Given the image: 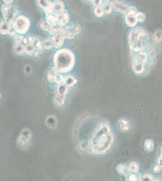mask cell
Masks as SVG:
<instances>
[{"instance_id": "28", "label": "cell", "mask_w": 162, "mask_h": 181, "mask_svg": "<svg viewBox=\"0 0 162 181\" xmlns=\"http://www.w3.org/2000/svg\"><path fill=\"white\" fill-rule=\"evenodd\" d=\"M154 40L157 43H160L162 40V31L160 30H157L153 35Z\"/></svg>"}, {"instance_id": "8", "label": "cell", "mask_w": 162, "mask_h": 181, "mask_svg": "<svg viewBox=\"0 0 162 181\" xmlns=\"http://www.w3.org/2000/svg\"><path fill=\"white\" fill-rule=\"evenodd\" d=\"M137 12V10L134 7H129V12L125 16V22L128 26L133 27L137 25L138 23L136 16Z\"/></svg>"}, {"instance_id": "7", "label": "cell", "mask_w": 162, "mask_h": 181, "mask_svg": "<svg viewBox=\"0 0 162 181\" xmlns=\"http://www.w3.org/2000/svg\"><path fill=\"white\" fill-rule=\"evenodd\" d=\"M81 31V26L78 24H74L71 27L64 28L63 35L65 38H67L69 39H71L75 37L76 35L79 34Z\"/></svg>"}, {"instance_id": "18", "label": "cell", "mask_w": 162, "mask_h": 181, "mask_svg": "<svg viewBox=\"0 0 162 181\" xmlns=\"http://www.w3.org/2000/svg\"><path fill=\"white\" fill-rule=\"evenodd\" d=\"M77 83V79L72 76H67L64 78V83L68 87H72Z\"/></svg>"}, {"instance_id": "10", "label": "cell", "mask_w": 162, "mask_h": 181, "mask_svg": "<svg viewBox=\"0 0 162 181\" xmlns=\"http://www.w3.org/2000/svg\"><path fill=\"white\" fill-rule=\"evenodd\" d=\"M64 38H65V36L62 34V31L60 33L54 35L51 39L53 47H55L56 48H61L64 44Z\"/></svg>"}, {"instance_id": "39", "label": "cell", "mask_w": 162, "mask_h": 181, "mask_svg": "<svg viewBox=\"0 0 162 181\" xmlns=\"http://www.w3.org/2000/svg\"><path fill=\"white\" fill-rule=\"evenodd\" d=\"M142 180L152 181L153 180V177L151 174H146L142 177Z\"/></svg>"}, {"instance_id": "35", "label": "cell", "mask_w": 162, "mask_h": 181, "mask_svg": "<svg viewBox=\"0 0 162 181\" xmlns=\"http://www.w3.org/2000/svg\"><path fill=\"white\" fill-rule=\"evenodd\" d=\"M94 15L98 17H101L103 15L104 12L102 7H97L94 10Z\"/></svg>"}, {"instance_id": "13", "label": "cell", "mask_w": 162, "mask_h": 181, "mask_svg": "<svg viewBox=\"0 0 162 181\" xmlns=\"http://www.w3.org/2000/svg\"><path fill=\"white\" fill-rule=\"evenodd\" d=\"M53 3V14L56 15L64 11V4L60 0H56Z\"/></svg>"}, {"instance_id": "2", "label": "cell", "mask_w": 162, "mask_h": 181, "mask_svg": "<svg viewBox=\"0 0 162 181\" xmlns=\"http://www.w3.org/2000/svg\"><path fill=\"white\" fill-rule=\"evenodd\" d=\"M53 61L54 68L58 72L66 73L73 68L75 64V56L70 50L61 49L54 55Z\"/></svg>"}, {"instance_id": "26", "label": "cell", "mask_w": 162, "mask_h": 181, "mask_svg": "<svg viewBox=\"0 0 162 181\" xmlns=\"http://www.w3.org/2000/svg\"><path fill=\"white\" fill-rule=\"evenodd\" d=\"M58 72L55 69V68H53L52 69L49 70L48 73H47V77L48 80L49 82H54L55 76L56 75V74Z\"/></svg>"}, {"instance_id": "30", "label": "cell", "mask_w": 162, "mask_h": 181, "mask_svg": "<svg viewBox=\"0 0 162 181\" xmlns=\"http://www.w3.org/2000/svg\"><path fill=\"white\" fill-rule=\"evenodd\" d=\"M40 27H41V28L44 30V31H49V32L50 33L51 30L53 29V26H51L50 25H49L48 24V23L47 22V21H42V22L41 23V25H40Z\"/></svg>"}, {"instance_id": "23", "label": "cell", "mask_w": 162, "mask_h": 181, "mask_svg": "<svg viewBox=\"0 0 162 181\" xmlns=\"http://www.w3.org/2000/svg\"><path fill=\"white\" fill-rule=\"evenodd\" d=\"M144 147L145 150L147 152H152L154 150V141L151 139H147L146 140L144 144Z\"/></svg>"}, {"instance_id": "24", "label": "cell", "mask_w": 162, "mask_h": 181, "mask_svg": "<svg viewBox=\"0 0 162 181\" xmlns=\"http://www.w3.org/2000/svg\"><path fill=\"white\" fill-rule=\"evenodd\" d=\"M65 101H66V97L64 96V95H58L54 99V103L58 106H62L64 103Z\"/></svg>"}, {"instance_id": "5", "label": "cell", "mask_w": 162, "mask_h": 181, "mask_svg": "<svg viewBox=\"0 0 162 181\" xmlns=\"http://www.w3.org/2000/svg\"><path fill=\"white\" fill-rule=\"evenodd\" d=\"M1 12L3 15V17L6 19V21L9 23H14V21L17 18L18 10L16 9L10 4H6L1 7Z\"/></svg>"}, {"instance_id": "16", "label": "cell", "mask_w": 162, "mask_h": 181, "mask_svg": "<svg viewBox=\"0 0 162 181\" xmlns=\"http://www.w3.org/2000/svg\"><path fill=\"white\" fill-rule=\"evenodd\" d=\"M11 26H12L10 25V24L7 21H3L1 23V26H0V32L2 35H9Z\"/></svg>"}, {"instance_id": "12", "label": "cell", "mask_w": 162, "mask_h": 181, "mask_svg": "<svg viewBox=\"0 0 162 181\" xmlns=\"http://www.w3.org/2000/svg\"><path fill=\"white\" fill-rule=\"evenodd\" d=\"M58 18V24H59V27H64V26L67 25L70 20L69 15L67 12H65L64 11L62 13L56 15Z\"/></svg>"}, {"instance_id": "36", "label": "cell", "mask_w": 162, "mask_h": 181, "mask_svg": "<svg viewBox=\"0 0 162 181\" xmlns=\"http://www.w3.org/2000/svg\"><path fill=\"white\" fill-rule=\"evenodd\" d=\"M142 180V177L140 176V174H137V173H134V174H132L129 177L128 180L130 181H138V180Z\"/></svg>"}, {"instance_id": "29", "label": "cell", "mask_w": 162, "mask_h": 181, "mask_svg": "<svg viewBox=\"0 0 162 181\" xmlns=\"http://www.w3.org/2000/svg\"><path fill=\"white\" fill-rule=\"evenodd\" d=\"M117 170L118 173L123 174L124 175H126L128 171H129L128 168L125 164H119L117 166Z\"/></svg>"}, {"instance_id": "31", "label": "cell", "mask_w": 162, "mask_h": 181, "mask_svg": "<svg viewBox=\"0 0 162 181\" xmlns=\"http://www.w3.org/2000/svg\"><path fill=\"white\" fill-rule=\"evenodd\" d=\"M15 51L17 55H23L25 53V46L22 44L16 45L15 47Z\"/></svg>"}, {"instance_id": "37", "label": "cell", "mask_w": 162, "mask_h": 181, "mask_svg": "<svg viewBox=\"0 0 162 181\" xmlns=\"http://www.w3.org/2000/svg\"><path fill=\"white\" fill-rule=\"evenodd\" d=\"M136 16L138 22H143L146 18V16L142 12H137Z\"/></svg>"}, {"instance_id": "42", "label": "cell", "mask_w": 162, "mask_h": 181, "mask_svg": "<svg viewBox=\"0 0 162 181\" xmlns=\"http://www.w3.org/2000/svg\"><path fill=\"white\" fill-rule=\"evenodd\" d=\"M158 165L160 167H161V168H162V155H160V157L158 159Z\"/></svg>"}, {"instance_id": "3", "label": "cell", "mask_w": 162, "mask_h": 181, "mask_svg": "<svg viewBox=\"0 0 162 181\" xmlns=\"http://www.w3.org/2000/svg\"><path fill=\"white\" fill-rule=\"evenodd\" d=\"M149 36L146 31L141 27L133 28L129 33L128 42L133 51L140 52L145 47Z\"/></svg>"}, {"instance_id": "1", "label": "cell", "mask_w": 162, "mask_h": 181, "mask_svg": "<svg viewBox=\"0 0 162 181\" xmlns=\"http://www.w3.org/2000/svg\"><path fill=\"white\" fill-rule=\"evenodd\" d=\"M114 142V136L108 124H102L94 133L90 144L92 152L102 155L108 151Z\"/></svg>"}, {"instance_id": "43", "label": "cell", "mask_w": 162, "mask_h": 181, "mask_svg": "<svg viewBox=\"0 0 162 181\" xmlns=\"http://www.w3.org/2000/svg\"><path fill=\"white\" fill-rule=\"evenodd\" d=\"M14 0H3V1L6 3V4H10L13 2Z\"/></svg>"}, {"instance_id": "46", "label": "cell", "mask_w": 162, "mask_h": 181, "mask_svg": "<svg viewBox=\"0 0 162 181\" xmlns=\"http://www.w3.org/2000/svg\"><path fill=\"white\" fill-rule=\"evenodd\" d=\"M85 1H91V0H85Z\"/></svg>"}, {"instance_id": "27", "label": "cell", "mask_w": 162, "mask_h": 181, "mask_svg": "<svg viewBox=\"0 0 162 181\" xmlns=\"http://www.w3.org/2000/svg\"><path fill=\"white\" fill-rule=\"evenodd\" d=\"M42 43H43V48L46 50H51L53 47L52 40L50 39L49 38L45 39Z\"/></svg>"}, {"instance_id": "15", "label": "cell", "mask_w": 162, "mask_h": 181, "mask_svg": "<svg viewBox=\"0 0 162 181\" xmlns=\"http://www.w3.org/2000/svg\"><path fill=\"white\" fill-rule=\"evenodd\" d=\"M117 126L118 129L122 132H126L130 128V124L125 119H122L118 121Z\"/></svg>"}, {"instance_id": "33", "label": "cell", "mask_w": 162, "mask_h": 181, "mask_svg": "<svg viewBox=\"0 0 162 181\" xmlns=\"http://www.w3.org/2000/svg\"><path fill=\"white\" fill-rule=\"evenodd\" d=\"M102 9L104 12V13L110 14L111 13L112 10H113V6L110 3H108L103 5V6L102 7Z\"/></svg>"}, {"instance_id": "41", "label": "cell", "mask_w": 162, "mask_h": 181, "mask_svg": "<svg viewBox=\"0 0 162 181\" xmlns=\"http://www.w3.org/2000/svg\"><path fill=\"white\" fill-rule=\"evenodd\" d=\"M162 168H161V167H160L158 165H157L154 167V168H153V172L155 173H158L160 172V170H161Z\"/></svg>"}, {"instance_id": "4", "label": "cell", "mask_w": 162, "mask_h": 181, "mask_svg": "<svg viewBox=\"0 0 162 181\" xmlns=\"http://www.w3.org/2000/svg\"><path fill=\"white\" fill-rule=\"evenodd\" d=\"M13 26L17 33L20 35L25 34L30 28V21L25 16L21 15L14 21Z\"/></svg>"}, {"instance_id": "11", "label": "cell", "mask_w": 162, "mask_h": 181, "mask_svg": "<svg viewBox=\"0 0 162 181\" xmlns=\"http://www.w3.org/2000/svg\"><path fill=\"white\" fill-rule=\"evenodd\" d=\"M112 6L113 8L116 11L122 13H127L129 10V7H130L128 5L118 1H116V3L113 4Z\"/></svg>"}, {"instance_id": "44", "label": "cell", "mask_w": 162, "mask_h": 181, "mask_svg": "<svg viewBox=\"0 0 162 181\" xmlns=\"http://www.w3.org/2000/svg\"><path fill=\"white\" fill-rule=\"evenodd\" d=\"M107 1L109 3H110L111 4H113L114 3H116V1H117V0H107Z\"/></svg>"}, {"instance_id": "6", "label": "cell", "mask_w": 162, "mask_h": 181, "mask_svg": "<svg viewBox=\"0 0 162 181\" xmlns=\"http://www.w3.org/2000/svg\"><path fill=\"white\" fill-rule=\"evenodd\" d=\"M32 137V133L29 129H24L21 131L17 140L18 146L21 148H27L29 146Z\"/></svg>"}, {"instance_id": "40", "label": "cell", "mask_w": 162, "mask_h": 181, "mask_svg": "<svg viewBox=\"0 0 162 181\" xmlns=\"http://www.w3.org/2000/svg\"><path fill=\"white\" fill-rule=\"evenodd\" d=\"M93 4L96 7H101L103 4V0H92Z\"/></svg>"}, {"instance_id": "22", "label": "cell", "mask_w": 162, "mask_h": 181, "mask_svg": "<svg viewBox=\"0 0 162 181\" xmlns=\"http://www.w3.org/2000/svg\"><path fill=\"white\" fill-rule=\"evenodd\" d=\"M69 88L66 84H65L64 83L59 84V86L57 89L58 94L61 95H64V96H66V95L69 92Z\"/></svg>"}, {"instance_id": "38", "label": "cell", "mask_w": 162, "mask_h": 181, "mask_svg": "<svg viewBox=\"0 0 162 181\" xmlns=\"http://www.w3.org/2000/svg\"><path fill=\"white\" fill-rule=\"evenodd\" d=\"M23 39H24V38L21 35H15V36H14V40H15V44L16 45L22 44Z\"/></svg>"}, {"instance_id": "45", "label": "cell", "mask_w": 162, "mask_h": 181, "mask_svg": "<svg viewBox=\"0 0 162 181\" xmlns=\"http://www.w3.org/2000/svg\"><path fill=\"white\" fill-rule=\"evenodd\" d=\"M160 152H161V155H162V146L160 147Z\"/></svg>"}, {"instance_id": "14", "label": "cell", "mask_w": 162, "mask_h": 181, "mask_svg": "<svg viewBox=\"0 0 162 181\" xmlns=\"http://www.w3.org/2000/svg\"><path fill=\"white\" fill-rule=\"evenodd\" d=\"M132 67L134 71L137 74H142L145 70L143 63L140 62L134 58H132Z\"/></svg>"}, {"instance_id": "19", "label": "cell", "mask_w": 162, "mask_h": 181, "mask_svg": "<svg viewBox=\"0 0 162 181\" xmlns=\"http://www.w3.org/2000/svg\"><path fill=\"white\" fill-rule=\"evenodd\" d=\"M47 22L49 25L53 27H55L58 24V18L56 15L50 14L47 15Z\"/></svg>"}, {"instance_id": "17", "label": "cell", "mask_w": 162, "mask_h": 181, "mask_svg": "<svg viewBox=\"0 0 162 181\" xmlns=\"http://www.w3.org/2000/svg\"><path fill=\"white\" fill-rule=\"evenodd\" d=\"M148 56L147 53H146L145 52H139L138 53H137V55L133 56V58L136 59L140 62L143 63V64L146 62L148 60Z\"/></svg>"}, {"instance_id": "9", "label": "cell", "mask_w": 162, "mask_h": 181, "mask_svg": "<svg viewBox=\"0 0 162 181\" xmlns=\"http://www.w3.org/2000/svg\"><path fill=\"white\" fill-rule=\"evenodd\" d=\"M37 4L47 15L53 14V3L49 0H37Z\"/></svg>"}, {"instance_id": "21", "label": "cell", "mask_w": 162, "mask_h": 181, "mask_svg": "<svg viewBox=\"0 0 162 181\" xmlns=\"http://www.w3.org/2000/svg\"><path fill=\"white\" fill-rule=\"evenodd\" d=\"M46 124L50 128H55L57 125V120L55 116H50L46 120Z\"/></svg>"}, {"instance_id": "20", "label": "cell", "mask_w": 162, "mask_h": 181, "mask_svg": "<svg viewBox=\"0 0 162 181\" xmlns=\"http://www.w3.org/2000/svg\"><path fill=\"white\" fill-rule=\"evenodd\" d=\"M128 168L129 171L133 173H137L140 170L139 164L136 161H133L129 163Z\"/></svg>"}, {"instance_id": "32", "label": "cell", "mask_w": 162, "mask_h": 181, "mask_svg": "<svg viewBox=\"0 0 162 181\" xmlns=\"http://www.w3.org/2000/svg\"><path fill=\"white\" fill-rule=\"evenodd\" d=\"M31 44H33L34 47L36 48V49L38 50H40L43 48V43L39 38H37L36 37L35 38L33 43Z\"/></svg>"}, {"instance_id": "25", "label": "cell", "mask_w": 162, "mask_h": 181, "mask_svg": "<svg viewBox=\"0 0 162 181\" xmlns=\"http://www.w3.org/2000/svg\"><path fill=\"white\" fill-rule=\"evenodd\" d=\"M36 51V49L33 44H29L28 45L25 46V53L27 55H30V56L34 55Z\"/></svg>"}, {"instance_id": "34", "label": "cell", "mask_w": 162, "mask_h": 181, "mask_svg": "<svg viewBox=\"0 0 162 181\" xmlns=\"http://www.w3.org/2000/svg\"><path fill=\"white\" fill-rule=\"evenodd\" d=\"M64 78L65 77H64V76L62 75L61 74H60L59 72H58L56 74V75L55 76V80H54V82H55L56 83H57L58 84H62V83H64Z\"/></svg>"}]
</instances>
